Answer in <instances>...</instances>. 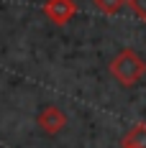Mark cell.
<instances>
[{
  "label": "cell",
  "instance_id": "cell-1",
  "mask_svg": "<svg viewBox=\"0 0 146 148\" xmlns=\"http://www.w3.org/2000/svg\"><path fill=\"white\" fill-rule=\"evenodd\" d=\"M110 74L116 77L118 84L133 87V84H138V82L144 79L146 61L141 59L133 49H123V51H118V54H116V59L110 61Z\"/></svg>",
  "mask_w": 146,
  "mask_h": 148
},
{
  "label": "cell",
  "instance_id": "cell-2",
  "mask_svg": "<svg viewBox=\"0 0 146 148\" xmlns=\"http://www.w3.org/2000/svg\"><path fill=\"white\" fill-rule=\"evenodd\" d=\"M36 125H39L46 135H57V133H62V130L67 128V115H64V110L49 105V107H44V110L39 112Z\"/></svg>",
  "mask_w": 146,
  "mask_h": 148
},
{
  "label": "cell",
  "instance_id": "cell-3",
  "mask_svg": "<svg viewBox=\"0 0 146 148\" xmlns=\"http://www.w3.org/2000/svg\"><path fill=\"white\" fill-rule=\"evenodd\" d=\"M44 13H46V18H49L51 23L67 26L74 18V13H77V5H74V0H46Z\"/></svg>",
  "mask_w": 146,
  "mask_h": 148
},
{
  "label": "cell",
  "instance_id": "cell-4",
  "mask_svg": "<svg viewBox=\"0 0 146 148\" xmlns=\"http://www.w3.org/2000/svg\"><path fill=\"white\" fill-rule=\"evenodd\" d=\"M123 148H146V123H136L123 135Z\"/></svg>",
  "mask_w": 146,
  "mask_h": 148
},
{
  "label": "cell",
  "instance_id": "cell-5",
  "mask_svg": "<svg viewBox=\"0 0 146 148\" xmlns=\"http://www.w3.org/2000/svg\"><path fill=\"white\" fill-rule=\"evenodd\" d=\"M95 3V8L100 10V13H105V15H116L128 0H92Z\"/></svg>",
  "mask_w": 146,
  "mask_h": 148
},
{
  "label": "cell",
  "instance_id": "cell-6",
  "mask_svg": "<svg viewBox=\"0 0 146 148\" xmlns=\"http://www.w3.org/2000/svg\"><path fill=\"white\" fill-rule=\"evenodd\" d=\"M128 8L133 10V15H136V18L146 21V0H128Z\"/></svg>",
  "mask_w": 146,
  "mask_h": 148
}]
</instances>
